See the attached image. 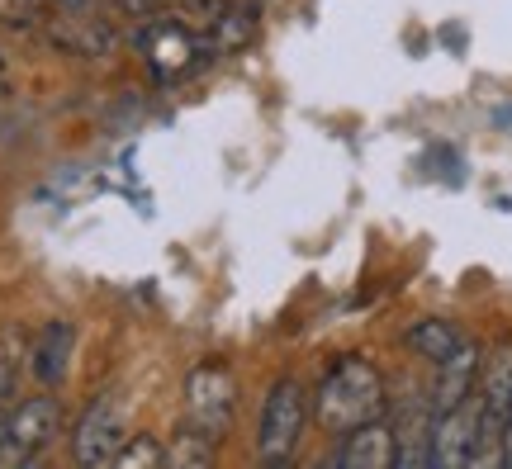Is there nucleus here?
Here are the masks:
<instances>
[{
	"mask_svg": "<svg viewBox=\"0 0 512 469\" xmlns=\"http://www.w3.org/2000/svg\"><path fill=\"white\" fill-rule=\"evenodd\" d=\"M375 417H384L380 370H375L366 356H342V361L323 375L318 394H313V422H318L323 432L342 436V432H351V427H361V422H375Z\"/></svg>",
	"mask_w": 512,
	"mask_h": 469,
	"instance_id": "obj_1",
	"label": "nucleus"
},
{
	"mask_svg": "<svg viewBox=\"0 0 512 469\" xmlns=\"http://www.w3.org/2000/svg\"><path fill=\"white\" fill-rule=\"evenodd\" d=\"M309 417H313V398L304 394V384L294 375L275 379L271 394H266V408H261V432H256L261 465H290L299 441H304Z\"/></svg>",
	"mask_w": 512,
	"mask_h": 469,
	"instance_id": "obj_2",
	"label": "nucleus"
},
{
	"mask_svg": "<svg viewBox=\"0 0 512 469\" xmlns=\"http://www.w3.org/2000/svg\"><path fill=\"white\" fill-rule=\"evenodd\" d=\"M238 413V379L223 361H200L185 375V427L209 441H223Z\"/></svg>",
	"mask_w": 512,
	"mask_h": 469,
	"instance_id": "obj_3",
	"label": "nucleus"
},
{
	"mask_svg": "<svg viewBox=\"0 0 512 469\" xmlns=\"http://www.w3.org/2000/svg\"><path fill=\"white\" fill-rule=\"evenodd\" d=\"M62 436V403L53 394H34L10 403V422H5V446L0 460H38V455Z\"/></svg>",
	"mask_w": 512,
	"mask_h": 469,
	"instance_id": "obj_4",
	"label": "nucleus"
},
{
	"mask_svg": "<svg viewBox=\"0 0 512 469\" xmlns=\"http://www.w3.org/2000/svg\"><path fill=\"white\" fill-rule=\"evenodd\" d=\"M128 441V422H124V408L114 403V398H95L91 408L81 413L72 432V455L81 460L86 469H105L119 460Z\"/></svg>",
	"mask_w": 512,
	"mask_h": 469,
	"instance_id": "obj_5",
	"label": "nucleus"
},
{
	"mask_svg": "<svg viewBox=\"0 0 512 469\" xmlns=\"http://www.w3.org/2000/svg\"><path fill=\"white\" fill-rule=\"evenodd\" d=\"M143 48L157 76H190L200 67V57L209 53V43L195 29H185V24H176V19H166V15H157L147 24Z\"/></svg>",
	"mask_w": 512,
	"mask_h": 469,
	"instance_id": "obj_6",
	"label": "nucleus"
},
{
	"mask_svg": "<svg viewBox=\"0 0 512 469\" xmlns=\"http://www.w3.org/2000/svg\"><path fill=\"white\" fill-rule=\"evenodd\" d=\"M43 34H48V43H53L57 53L81 57V62H100V57H110V48H114L110 24H100V19H91V15H76V5H67V10L53 19H43Z\"/></svg>",
	"mask_w": 512,
	"mask_h": 469,
	"instance_id": "obj_7",
	"label": "nucleus"
},
{
	"mask_svg": "<svg viewBox=\"0 0 512 469\" xmlns=\"http://www.w3.org/2000/svg\"><path fill=\"white\" fill-rule=\"evenodd\" d=\"M475 436H479V394L465 398L460 408L437 417L432 427V469H460L470 465L475 455Z\"/></svg>",
	"mask_w": 512,
	"mask_h": 469,
	"instance_id": "obj_8",
	"label": "nucleus"
},
{
	"mask_svg": "<svg viewBox=\"0 0 512 469\" xmlns=\"http://www.w3.org/2000/svg\"><path fill=\"white\" fill-rule=\"evenodd\" d=\"M389 427H394V469H427L432 465V427H437L432 398L403 403L399 417H394Z\"/></svg>",
	"mask_w": 512,
	"mask_h": 469,
	"instance_id": "obj_9",
	"label": "nucleus"
},
{
	"mask_svg": "<svg viewBox=\"0 0 512 469\" xmlns=\"http://www.w3.org/2000/svg\"><path fill=\"white\" fill-rule=\"evenodd\" d=\"M328 465L337 469H394V427L375 417V422H361L342 432V446L332 451Z\"/></svg>",
	"mask_w": 512,
	"mask_h": 469,
	"instance_id": "obj_10",
	"label": "nucleus"
},
{
	"mask_svg": "<svg viewBox=\"0 0 512 469\" xmlns=\"http://www.w3.org/2000/svg\"><path fill=\"white\" fill-rule=\"evenodd\" d=\"M479 346L475 342H460L446 361L437 365V384H432V413H451V408H460L465 398H475L479 389Z\"/></svg>",
	"mask_w": 512,
	"mask_h": 469,
	"instance_id": "obj_11",
	"label": "nucleus"
},
{
	"mask_svg": "<svg viewBox=\"0 0 512 469\" xmlns=\"http://www.w3.org/2000/svg\"><path fill=\"white\" fill-rule=\"evenodd\" d=\"M72 346H76V327L53 318V323L43 327L34 337V351H29V370H34L38 384H62L67 379V365H72Z\"/></svg>",
	"mask_w": 512,
	"mask_h": 469,
	"instance_id": "obj_12",
	"label": "nucleus"
},
{
	"mask_svg": "<svg viewBox=\"0 0 512 469\" xmlns=\"http://www.w3.org/2000/svg\"><path fill=\"white\" fill-rule=\"evenodd\" d=\"M204 43H209V53L214 57H233V53H242V48H252L256 43V10L252 5H242V0L219 5L214 24L204 29Z\"/></svg>",
	"mask_w": 512,
	"mask_h": 469,
	"instance_id": "obj_13",
	"label": "nucleus"
},
{
	"mask_svg": "<svg viewBox=\"0 0 512 469\" xmlns=\"http://www.w3.org/2000/svg\"><path fill=\"white\" fill-rule=\"evenodd\" d=\"M403 342H408V351H418L422 361L441 365L460 342H465V337H460L456 323H446V318H418V323L403 332Z\"/></svg>",
	"mask_w": 512,
	"mask_h": 469,
	"instance_id": "obj_14",
	"label": "nucleus"
},
{
	"mask_svg": "<svg viewBox=\"0 0 512 469\" xmlns=\"http://www.w3.org/2000/svg\"><path fill=\"white\" fill-rule=\"evenodd\" d=\"M214 446H219V441H209V436H200L195 427H185L181 441H176V451H166V465L204 469V465H214Z\"/></svg>",
	"mask_w": 512,
	"mask_h": 469,
	"instance_id": "obj_15",
	"label": "nucleus"
},
{
	"mask_svg": "<svg viewBox=\"0 0 512 469\" xmlns=\"http://www.w3.org/2000/svg\"><path fill=\"white\" fill-rule=\"evenodd\" d=\"M43 19H48V0H0V29L29 34V29H43Z\"/></svg>",
	"mask_w": 512,
	"mask_h": 469,
	"instance_id": "obj_16",
	"label": "nucleus"
},
{
	"mask_svg": "<svg viewBox=\"0 0 512 469\" xmlns=\"http://www.w3.org/2000/svg\"><path fill=\"white\" fill-rule=\"evenodd\" d=\"M114 465H124V469H166V451L157 446V436H147V432L143 436H128Z\"/></svg>",
	"mask_w": 512,
	"mask_h": 469,
	"instance_id": "obj_17",
	"label": "nucleus"
},
{
	"mask_svg": "<svg viewBox=\"0 0 512 469\" xmlns=\"http://www.w3.org/2000/svg\"><path fill=\"white\" fill-rule=\"evenodd\" d=\"M19 398V356H0V408Z\"/></svg>",
	"mask_w": 512,
	"mask_h": 469,
	"instance_id": "obj_18",
	"label": "nucleus"
},
{
	"mask_svg": "<svg viewBox=\"0 0 512 469\" xmlns=\"http://www.w3.org/2000/svg\"><path fill=\"white\" fill-rule=\"evenodd\" d=\"M503 465L512 469V413H508V427H503Z\"/></svg>",
	"mask_w": 512,
	"mask_h": 469,
	"instance_id": "obj_19",
	"label": "nucleus"
},
{
	"mask_svg": "<svg viewBox=\"0 0 512 469\" xmlns=\"http://www.w3.org/2000/svg\"><path fill=\"white\" fill-rule=\"evenodd\" d=\"M10 91V72H5V57H0V95Z\"/></svg>",
	"mask_w": 512,
	"mask_h": 469,
	"instance_id": "obj_20",
	"label": "nucleus"
},
{
	"mask_svg": "<svg viewBox=\"0 0 512 469\" xmlns=\"http://www.w3.org/2000/svg\"><path fill=\"white\" fill-rule=\"evenodd\" d=\"M5 422H10V408H0V446H5Z\"/></svg>",
	"mask_w": 512,
	"mask_h": 469,
	"instance_id": "obj_21",
	"label": "nucleus"
},
{
	"mask_svg": "<svg viewBox=\"0 0 512 469\" xmlns=\"http://www.w3.org/2000/svg\"><path fill=\"white\" fill-rule=\"evenodd\" d=\"M48 5H81V0H48Z\"/></svg>",
	"mask_w": 512,
	"mask_h": 469,
	"instance_id": "obj_22",
	"label": "nucleus"
}]
</instances>
